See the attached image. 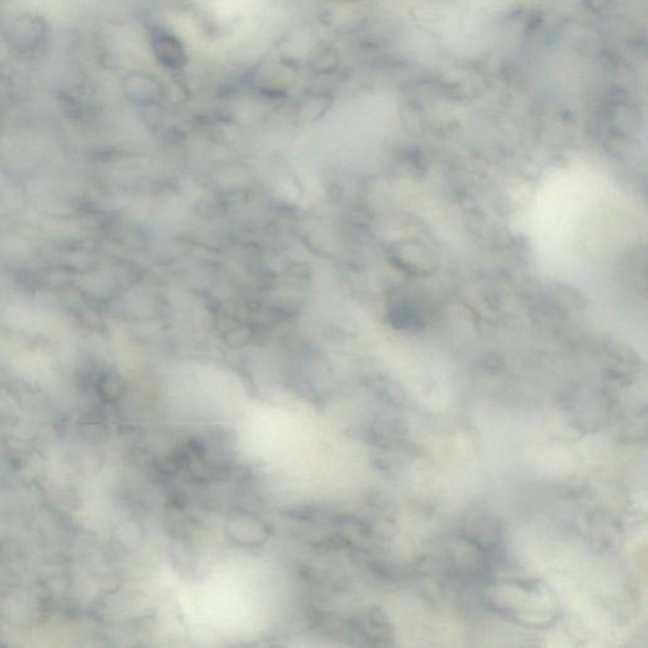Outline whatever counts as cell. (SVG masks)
<instances>
[{"label":"cell","mask_w":648,"mask_h":648,"mask_svg":"<svg viewBox=\"0 0 648 648\" xmlns=\"http://www.w3.org/2000/svg\"><path fill=\"white\" fill-rule=\"evenodd\" d=\"M9 41L15 50L32 52L41 48L48 36V23L36 15H22L9 29Z\"/></svg>","instance_id":"6da1fadb"}]
</instances>
